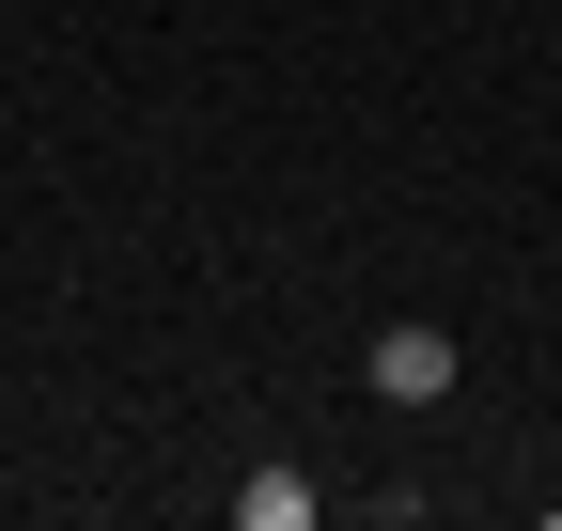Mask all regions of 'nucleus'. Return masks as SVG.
I'll use <instances>...</instances> for the list:
<instances>
[{
    "label": "nucleus",
    "mask_w": 562,
    "mask_h": 531,
    "mask_svg": "<svg viewBox=\"0 0 562 531\" xmlns=\"http://www.w3.org/2000/svg\"><path fill=\"white\" fill-rule=\"evenodd\" d=\"M375 391H391V407H438V391H453V328H375V360H360Z\"/></svg>",
    "instance_id": "f257e3e1"
},
{
    "label": "nucleus",
    "mask_w": 562,
    "mask_h": 531,
    "mask_svg": "<svg viewBox=\"0 0 562 531\" xmlns=\"http://www.w3.org/2000/svg\"><path fill=\"white\" fill-rule=\"evenodd\" d=\"M235 531H313V485H297V470H250V485H235Z\"/></svg>",
    "instance_id": "f03ea898"
}]
</instances>
